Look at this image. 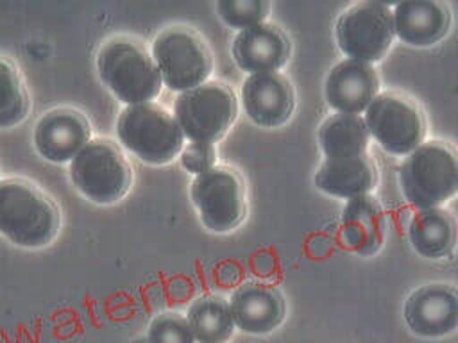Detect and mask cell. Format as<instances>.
Instances as JSON below:
<instances>
[{"label":"cell","mask_w":458,"mask_h":343,"mask_svg":"<svg viewBox=\"0 0 458 343\" xmlns=\"http://www.w3.org/2000/svg\"><path fill=\"white\" fill-rule=\"evenodd\" d=\"M190 198L206 229L216 234L234 230L247 213V193L242 177L229 166L215 164L193 177Z\"/></svg>","instance_id":"9"},{"label":"cell","mask_w":458,"mask_h":343,"mask_svg":"<svg viewBox=\"0 0 458 343\" xmlns=\"http://www.w3.org/2000/svg\"><path fill=\"white\" fill-rule=\"evenodd\" d=\"M369 136L392 155H408L426 139V118L419 104L395 91L377 93L363 111Z\"/></svg>","instance_id":"8"},{"label":"cell","mask_w":458,"mask_h":343,"mask_svg":"<svg viewBox=\"0 0 458 343\" xmlns=\"http://www.w3.org/2000/svg\"><path fill=\"white\" fill-rule=\"evenodd\" d=\"M147 343H197L186 316L165 311L154 316L147 329Z\"/></svg>","instance_id":"25"},{"label":"cell","mask_w":458,"mask_h":343,"mask_svg":"<svg viewBox=\"0 0 458 343\" xmlns=\"http://www.w3.org/2000/svg\"><path fill=\"white\" fill-rule=\"evenodd\" d=\"M116 138L123 148L152 166L172 163L184 146L174 114L156 102L125 105L116 120Z\"/></svg>","instance_id":"4"},{"label":"cell","mask_w":458,"mask_h":343,"mask_svg":"<svg viewBox=\"0 0 458 343\" xmlns=\"http://www.w3.org/2000/svg\"><path fill=\"white\" fill-rule=\"evenodd\" d=\"M245 114L263 129L284 125L295 111V93L290 80L279 73L249 75L242 86Z\"/></svg>","instance_id":"13"},{"label":"cell","mask_w":458,"mask_h":343,"mask_svg":"<svg viewBox=\"0 0 458 343\" xmlns=\"http://www.w3.org/2000/svg\"><path fill=\"white\" fill-rule=\"evenodd\" d=\"M377 180V170L369 154L324 159L315 173V186L336 198L370 195Z\"/></svg>","instance_id":"19"},{"label":"cell","mask_w":458,"mask_h":343,"mask_svg":"<svg viewBox=\"0 0 458 343\" xmlns=\"http://www.w3.org/2000/svg\"><path fill=\"white\" fill-rule=\"evenodd\" d=\"M91 139L88 118L72 107L47 111L34 125L32 143L36 152L48 163H70Z\"/></svg>","instance_id":"12"},{"label":"cell","mask_w":458,"mask_h":343,"mask_svg":"<svg viewBox=\"0 0 458 343\" xmlns=\"http://www.w3.org/2000/svg\"><path fill=\"white\" fill-rule=\"evenodd\" d=\"M379 93V77L372 64L344 59L324 80V98L329 107L344 114H361Z\"/></svg>","instance_id":"16"},{"label":"cell","mask_w":458,"mask_h":343,"mask_svg":"<svg viewBox=\"0 0 458 343\" xmlns=\"http://www.w3.org/2000/svg\"><path fill=\"white\" fill-rule=\"evenodd\" d=\"M177 159L188 173L199 175L216 164V148L215 145H209V143L190 141L188 145L182 146Z\"/></svg>","instance_id":"26"},{"label":"cell","mask_w":458,"mask_h":343,"mask_svg":"<svg viewBox=\"0 0 458 343\" xmlns=\"http://www.w3.org/2000/svg\"><path fill=\"white\" fill-rule=\"evenodd\" d=\"M234 327L245 334H268L284 316L286 304L279 289L263 280H247L234 289L229 300Z\"/></svg>","instance_id":"15"},{"label":"cell","mask_w":458,"mask_h":343,"mask_svg":"<svg viewBox=\"0 0 458 343\" xmlns=\"http://www.w3.org/2000/svg\"><path fill=\"white\" fill-rule=\"evenodd\" d=\"M236 114V95L220 80H206L179 93L174 102V118L182 136L195 143H216L231 129Z\"/></svg>","instance_id":"6"},{"label":"cell","mask_w":458,"mask_h":343,"mask_svg":"<svg viewBox=\"0 0 458 343\" xmlns=\"http://www.w3.org/2000/svg\"><path fill=\"white\" fill-rule=\"evenodd\" d=\"M408 239L420 257L444 259L456 245L454 216L444 207L417 209L408 223Z\"/></svg>","instance_id":"20"},{"label":"cell","mask_w":458,"mask_h":343,"mask_svg":"<svg viewBox=\"0 0 458 343\" xmlns=\"http://www.w3.org/2000/svg\"><path fill=\"white\" fill-rule=\"evenodd\" d=\"M186 320L197 343H225L236 329L229 302L218 295L195 298L188 307Z\"/></svg>","instance_id":"22"},{"label":"cell","mask_w":458,"mask_h":343,"mask_svg":"<svg viewBox=\"0 0 458 343\" xmlns=\"http://www.w3.org/2000/svg\"><path fill=\"white\" fill-rule=\"evenodd\" d=\"M340 236L358 255H374L386 236V218L377 198L372 195L349 198L340 214Z\"/></svg>","instance_id":"18"},{"label":"cell","mask_w":458,"mask_h":343,"mask_svg":"<svg viewBox=\"0 0 458 343\" xmlns=\"http://www.w3.org/2000/svg\"><path fill=\"white\" fill-rule=\"evenodd\" d=\"M59 229V209L45 191L20 177L0 179V236L21 248H43Z\"/></svg>","instance_id":"1"},{"label":"cell","mask_w":458,"mask_h":343,"mask_svg":"<svg viewBox=\"0 0 458 343\" xmlns=\"http://www.w3.org/2000/svg\"><path fill=\"white\" fill-rule=\"evenodd\" d=\"M290 54L292 43L288 36L268 21L238 30L231 45L236 66L249 75L279 71L288 63Z\"/></svg>","instance_id":"14"},{"label":"cell","mask_w":458,"mask_h":343,"mask_svg":"<svg viewBox=\"0 0 458 343\" xmlns=\"http://www.w3.org/2000/svg\"><path fill=\"white\" fill-rule=\"evenodd\" d=\"M401 191L415 209L440 207L458 191V157L444 141H424L404 155L399 170Z\"/></svg>","instance_id":"3"},{"label":"cell","mask_w":458,"mask_h":343,"mask_svg":"<svg viewBox=\"0 0 458 343\" xmlns=\"http://www.w3.org/2000/svg\"><path fill=\"white\" fill-rule=\"evenodd\" d=\"M30 107L23 79L5 57H0V129L20 125Z\"/></svg>","instance_id":"23"},{"label":"cell","mask_w":458,"mask_h":343,"mask_svg":"<svg viewBox=\"0 0 458 343\" xmlns=\"http://www.w3.org/2000/svg\"><path fill=\"white\" fill-rule=\"evenodd\" d=\"M97 71L104 86L125 105L152 102L163 89L150 52L127 38H114L100 46Z\"/></svg>","instance_id":"2"},{"label":"cell","mask_w":458,"mask_h":343,"mask_svg":"<svg viewBox=\"0 0 458 343\" xmlns=\"http://www.w3.org/2000/svg\"><path fill=\"white\" fill-rule=\"evenodd\" d=\"M270 7L272 5L267 0H218L215 4L220 20L227 27L238 30L263 23L270 13Z\"/></svg>","instance_id":"24"},{"label":"cell","mask_w":458,"mask_h":343,"mask_svg":"<svg viewBox=\"0 0 458 343\" xmlns=\"http://www.w3.org/2000/svg\"><path fill=\"white\" fill-rule=\"evenodd\" d=\"M403 316L408 329L420 338L449 336L458 327V293L451 284H424L410 293Z\"/></svg>","instance_id":"11"},{"label":"cell","mask_w":458,"mask_h":343,"mask_svg":"<svg viewBox=\"0 0 458 343\" xmlns=\"http://www.w3.org/2000/svg\"><path fill=\"white\" fill-rule=\"evenodd\" d=\"M150 55L163 86L177 93L204 84L213 71V57L206 41L188 27L161 30L152 41Z\"/></svg>","instance_id":"7"},{"label":"cell","mask_w":458,"mask_h":343,"mask_svg":"<svg viewBox=\"0 0 458 343\" xmlns=\"http://www.w3.org/2000/svg\"><path fill=\"white\" fill-rule=\"evenodd\" d=\"M68 164L75 189L93 204H116L132 186L129 161L114 143L102 138L89 139Z\"/></svg>","instance_id":"5"},{"label":"cell","mask_w":458,"mask_h":343,"mask_svg":"<svg viewBox=\"0 0 458 343\" xmlns=\"http://www.w3.org/2000/svg\"><path fill=\"white\" fill-rule=\"evenodd\" d=\"M394 34L408 46L424 48L444 39L451 27L449 7L435 0H408L392 9Z\"/></svg>","instance_id":"17"},{"label":"cell","mask_w":458,"mask_h":343,"mask_svg":"<svg viewBox=\"0 0 458 343\" xmlns=\"http://www.w3.org/2000/svg\"><path fill=\"white\" fill-rule=\"evenodd\" d=\"M392 9L381 2H358L347 7L335 23V39L347 59L374 64L394 43Z\"/></svg>","instance_id":"10"},{"label":"cell","mask_w":458,"mask_h":343,"mask_svg":"<svg viewBox=\"0 0 458 343\" xmlns=\"http://www.w3.org/2000/svg\"><path fill=\"white\" fill-rule=\"evenodd\" d=\"M318 146L326 159L367 154L369 130L361 114L336 113L327 116L318 127Z\"/></svg>","instance_id":"21"}]
</instances>
